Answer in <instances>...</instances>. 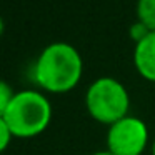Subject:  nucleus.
I'll list each match as a JSON object with an SVG mask.
<instances>
[{"label": "nucleus", "mask_w": 155, "mask_h": 155, "mask_svg": "<svg viewBox=\"0 0 155 155\" xmlns=\"http://www.w3.org/2000/svg\"><path fill=\"white\" fill-rule=\"evenodd\" d=\"M147 125L137 117H124L110 125L107 134V150L114 155H142L147 147Z\"/></svg>", "instance_id": "obj_4"}, {"label": "nucleus", "mask_w": 155, "mask_h": 155, "mask_svg": "<svg viewBox=\"0 0 155 155\" xmlns=\"http://www.w3.org/2000/svg\"><path fill=\"white\" fill-rule=\"evenodd\" d=\"M87 110L95 120L107 125L127 117L130 98L128 92L118 80L110 77H102L88 87L85 95Z\"/></svg>", "instance_id": "obj_3"}, {"label": "nucleus", "mask_w": 155, "mask_h": 155, "mask_svg": "<svg viewBox=\"0 0 155 155\" xmlns=\"http://www.w3.org/2000/svg\"><path fill=\"white\" fill-rule=\"evenodd\" d=\"M152 34V30L147 27V25H143L140 20H137L134 25L130 27V37L134 38L135 44H140L142 40H145V38L148 37V35Z\"/></svg>", "instance_id": "obj_8"}, {"label": "nucleus", "mask_w": 155, "mask_h": 155, "mask_svg": "<svg viewBox=\"0 0 155 155\" xmlns=\"http://www.w3.org/2000/svg\"><path fill=\"white\" fill-rule=\"evenodd\" d=\"M152 155H155V140H153V145H152Z\"/></svg>", "instance_id": "obj_12"}, {"label": "nucleus", "mask_w": 155, "mask_h": 155, "mask_svg": "<svg viewBox=\"0 0 155 155\" xmlns=\"http://www.w3.org/2000/svg\"><path fill=\"white\" fill-rule=\"evenodd\" d=\"M4 30H5V24H4V18L0 17V35L4 34Z\"/></svg>", "instance_id": "obj_10"}, {"label": "nucleus", "mask_w": 155, "mask_h": 155, "mask_svg": "<svg viewBox=\"0 0 155 155\" xmlns=\"http://www.w3.org/2000/svg\"><path fill=\"white\" fill-rule=\"evenodd\" d=\"M52 118V105L37 90H22L14 95L4 115L12 135L30 138L42 134Z\"/></svg>", "instance_id": "obj_2"}, {"label": "nucleus", "mask_w": 155, "mask_h": 155, "mask_svg": "<svg viewBox=\"0 0 155 155\" xmlns=\"http://www.w3.org/2000/svg\"><path fill=\"white\" fill-rule=\"evenodd\" d=\"M92 155H114V153L108 152V150H104V152H95V153H92Z\"/></svg>", "instance_id": "obj_11"}, {"label": "nucleus", "mask_w": 155, "mask_h": 155, "mask_svg": "<svg viewBox=\"0 0 155 155\" xmlns=\"http://www.w3.org/2000/svg\"><path fill=\"white\" fill-rule=\"evenodd\" d=\"M134 64L142 77L155 82V32L135 45Z\"/></svg>", "instance_id": "obj_5"}, {"label": "nucleus", "mask_w": 155, "mask_h": 155, "mask_svg": "<svg viewBox=\"0 0 155 155\" xmlns=\"http://www.w3.org/2000/svg\"><path fill=\"white\" fill-rule=\"evenodd\" d=\"M12 137H14V135H12L8 125L5 124L4 117H0V153H2V152H5V148L8 147Z\"/></svg>", "instance_id": "obj_9"}, {"label": "nucleus", "mask_w": 155, "mask_h": 155, "mask_svg": "<svg viewBox=\"0 0 155 155\" xmlns=\"http://www.w3.org/2000/svg\"><path fill=\"white\" fill-rule=\"evenodd\" d=\"M137 17L143 25H147L152 32H155V0H138Z\"/></svg>", "instance_id": "obj_6"}, {"label": "nucleus", "mask_w": 155, "mask_h": 155, "mask_svg": "<svg viewBox=\"0 0 155 155\" xmlns=\"http://www.w3.org/2000/svg\"><path fill=\"white\" fill-rule=\"evenodd\" d=\"M14 92H12L10 85L7 82L0 80V117H4L5 112H7L8 105H10L12 98H14Z\"/></svg>", "instance_id": "obj_7"}, {"label": "nucleus", "mask_w": 155, "mask_h": 155, "mask_svg": "<svg viewBox=\"0 0 155 155\" xmlns=\"http://www.w3.org/2000/svg\"><path fill=\"white\" fill-rule=\"evenodd\" d=\"M84 62L77 48L65 42H55L42 50L35 62V82L52 94H65L80 82Z\"/></svg>", "instance_id": "obj_1"}]
</instances>
